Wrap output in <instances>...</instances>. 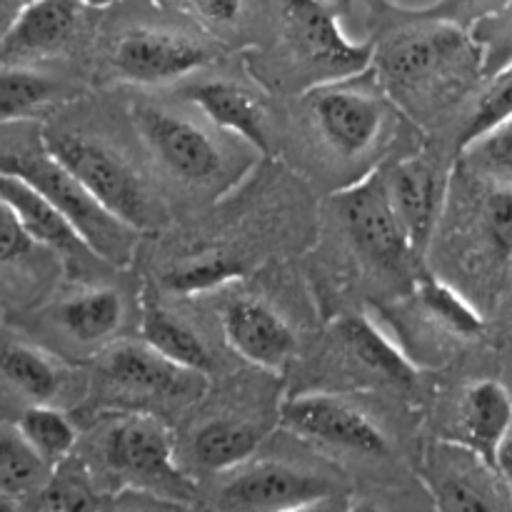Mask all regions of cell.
Wrapping results in <instances>:
<instances>
[{"instance_id": "9a60e30c", "label": "cell", "mask_w": 512, "mask_h": 512, "mask_svg": "<svg viewBox=\"0 0 512 512\" xmlns=\"http://www.w3.org/2000/svg\"><path fill=\"white\" fill-rule=\"evenodd\" d=\"M383 173L395 213L413 248L425 258L448 203V173L420 153L395 160Z\"/></svg>"}, {"instance_id": "ab89813d", "label": "cell", "mask_w": 512, "mask_h": 512, "mask_svg": "<svg viewBox=\"0 0 512 512\" xmlns=\"http://www.w3.org/2000/svg\"><path fill=\"white\" fill-rule=\"evenodd\" d=\"M13 3L23 5V3H25V0H0V8H5V5H13Z\"/></svg>"}, {"instance_id": "b9f144b4", "label": "cell", "mask_w": 512, "mask_h": 512, "mask_svg": "<svg viewBox=\"0 0 512 512\" xmlns=\"http://www.w3.org/2000/svg\"><path fill=\"white\" fill-rule=\"evenodd\" d=\"M373 3H375V5H385V0H373Z\"/></svg>"}, {"instance_id": "7c38bea8", "label": "cell", "mask_w": 512, "mask_h": 512, "mask_svg": "<svg viewBox=\"0 0 512 512\" xmlns=\"http://www.w3.org/2000/svg\"><path fill=\"white\" fill-rule=\"evenodd\" d=\"M280 428L320 448L360 458H383L390 443L378 423L338 393L293 395L280 405Z\"/></svg>"}, {"instance_id": "74e56055", "label": "cell", "mask_w": 512, "mask_h": 512, "mask_svg": "<svg viewBox=\"0 0 512 512\" xmlns=\"http://www.w3.org/2000/svg\"><path fill=\"white\" fill-rule=\"evenodd\" d=\"M498 468L503 470L505 480H508L510 488H512V428H510L508 438H505L503 448H500V455H498Z\"/></svg>"}, {"instance_id": "4fadbf2b", "label": "cell", "mask_w": 512, "mask_h": 512, "mask_svg": "<svg viewBox=\"0 0 512 512\" xmlns=\"http://www.w3.org/2000/svg\"><path fill=\"white\" fill-rule=\"evenodd\" d=\"M108 390L133 403H188L205 390V373L173 363L143 340L105 345L98 360Z\"/></svg>"}, {"instance_id": "4316f807", "label": "cell", "mask_w": 512, "mask_h": 512, "mask_svg": "<svg viewBox=\"0 0 512 512\" xmlns=\"http://www.w3.org/2000/svg\"><path fill=\"white\" fill-rule=\"evenodd\" d=\"M53 475V468L30 448L18 425L0 423V498L35 495Z\"/></svg>"}, {"instance_id": "f1b7e54d", "label": "cell", "mask_w": 512, "mask_h": 512, "mask_svg": "<svg viewBox=\"0 0 512 512\" xmlns=\"http://www.w3.org/2000/svg\"><path fill=\"white\" fill-rule=\"evenodd\" d=\"M18 430L23 438L28 440L30 448L55 468L70 458L78 443V430H75L73 420L63 413L60 408H53L50 403H35L20 415Z\"/></svg>"}, {"instance_id": "8992f818", "label": "cell", "mask_w": 512, "mask_h": 512, "mask_svg": "<svg viewBox=\"0 0 512 512\" xmlns=\"http://www.w3.org/2000/svg\"><path fill=\"white\" fill-rule=\"evenodd\" d=\"M355 78L360 75L310 85L303 98L313 133L343 163L368 158L383 140L390 115L398 110L378 80V88H368L355 85Z\"/></svg>"}, {"instance_id": "484cf974", "label": "cell", "mask_w": 512, "mask_h": 512, "mask_svg": "<svg viewBox=\"0 0 512 512\" xmlns=\"http://www.w3.org/2000/svg\"><path fill=\"white\" fill-rule=\"evenodd\" d=\"M512 115V63L503 65L495 73L485 75L473 90L468 108H465L460 130L455 135V153H463L468 145L483 138L485 133L508 120Z\"/></svg>"}, {"instance_id": "d6a6232c", "label": "cell", "mask_w": 512, "mask_h": 512, "mask_svg": "<svg viewBox=\"0 0 512 512\" xmlns=\"http://www.w3.org/2000/svg\"><path fill=\"white\" fill-rule=\"evenodd\" d=\"M460 163L468 165L480 178L512 183V115L468 145L460 153Z\"/></svg>"}, {"instance_id": "83f0119b", "label": "cell", "mask_w": 512, "mask_h": 512, "mask_svg": "<svg viewBox=\"0 0 512 512\" xmlns=\"http://www.w3.org/2000/svg\"><path fill=\"white\" fill-rule=\"evenodd\" d=\"M415 298L425 315L435 320V325L460 338H475L483 333L485 320L480 310L445 280L430 273H420L415 278Z\"/></svg>"}, {"instance_id": "cb8c5ba5", "label": "cell", "mask_w": 512, "mask_h": 512, "mask_svg": "<svg viewBox=\"0 0 512 512\" xmlns=\"http://www.w3.org/2000/svg\"><path fill=\"white\" fill-rule=\"evenodd\" d=\"M0 378L33 403H53L68 383L60 360L18 340L0 343Z\"/></svg>"}, {"instance_id": "1f68e13d", "label": "cell", "mask_w": 512, "mask_h": 512, "mask_svg": "<svg viewBox=\"0 0 512 512\" xmlns=\"http://www.w3.org/2000/svg\"><path fill=\"white\" fill-rule=\"evenodd\" d=\"M35 495H38L35 505L50 510H83L100 505V498L95 495L93 485H90L88 473L80 468V463L70 458L55 465L50 480Z\"/></svg>"}, {"instance_id": "f35d334b", "label": "cell", "mask_w": 512, "mask_h": 512, "mask_svg": "<svg viewBox=\"0 0 512 512\" xmlns=\"http://www.w3.org/2000/svg\"><path fill=\"white\" fill-rule=\"evenodd\" d=\"M83 5H88V8H110V5H115L118 0H80Z\"/></svg>"}, {"instance_id": "2e32d148", "label": "cell", "mask_w": 512, "mask_h": 512, "mask_svg": "<svg viewBox=\"0 0 512 512\" xmlns=\"http://www.w3.org/2000/svg\"><path fill=\"white\" fill-rule=\"evenodd\" d=\"M220 328L233 353L268 373H280L295 353V335L283 315L253 295L230 298L220 308Z\"/></svg>"}, {"instance_id": "6da1fadb", "label": "cell", "mask_w": 512, "mask_h": 512, "mask_svg": "<svg viewBox=\"0 0 512 512\" xmlns=\"http://www.w3.org/2000/svg\"><path fill=\"white\" fill-rule=\"evenodd\" d=\"M395 25L375 40L373 73L380 88L415 125L473 95L483 80V45L470 25L428 18L390 5Z\"/></svg>"}, {"instance_id": "ac0fdd59", "label": "cell", "mask_w": 512, "mask_h": 512, "mask_svg": "<svg viewBox=\"0 0 512 512\" xmlns=\"http://www.w3.org/2000/svg\"><path fill=\"white\" fill-rule=\"evenodd\" d=\"M0 198L15 210L20 223L30 233V238L40 245V248L53 250L55 255L63 258V263L73 265V268L83 270L88 268L93 260H100L98 255L90 250L83 235L75 230V225L50 203L45 195H40L33 185L25 180L15 178V175L0 173ZM103 263V260H100Z\"/></svg>"}, {"instance_id": "5b68a950", "label": "cell", "mask_w": 512, "mask_h": 512, "mask_svg": "<svg viewBox=\"0 0 512 512\" xmlns=\"http://www.w3.org/2000/svg\"><path fill=\"white\" fill-rule=\"evenodd\" d=\"M45 140L110 215L138 233H150L163 225V203L120 150L103 138L73 130H45Z\"/></svg>"}, {"instance_id": "d590c367", "label": "cell", "mask_w": 512, "mask_h": 512, "mask_svg": "<svg viewBox=\"0 0 512 512\" xmlns=\"http://www.w3.org/2000/svg\"><path fill=\"white\" fill-rule=\"evenodd\" d=\"M35 248H38V243L30 238L15 210L0 198V265L25 260Z\"/></svg>"}, {"instance_id": "7402d4cb", "label": "cell", "mask_w": 512, "mask_h": 512, "mask_svg": "<svg viewBox=\"0 0 512 512\" xmlns=\"http://www.w3.org/2000/svg\"><path fill=\"white\" fill-rule=\"evenodd\" d=\"M140 340L183 368L205 375L213 370V355L193 325L170 313L150 295H145L140 305Z\"/></svg>"}, {"instance_id": "30bf717a", "label": "cell", "mask_w": 512, "mask_h": 512, "mask_svg": "<svg viewBox=\"0 0 512 512\" xmlns=\"http://www.w3.org/2000/svg\"><path fill=\"white\" fill-rule=\"evenodd\" d=\"M340 490L325 475L280 460H253L233 470L220 490V508L228 510H323L340 508Z\"/></svg>"}, {"instance_id": "7bdbcfd3", "label": "cell", "mask_w": 512, "mask_h": 512, "mask_svg": "<svg viewBox=\"0 0 512 512\" xmlns=\"http://www.w3.org/2000/svg\"><path fill=\"white\" fill-rule=\"evenodd\" d=\"M160 3H165V0H160Z\"/></svg>"}, {"instance_id": "3957f363", "label": "cell", "mask_w": 512, "mask_h": 512, "mask_svg": "<svg viewBox=\"0 0 512 512\" xmlns=\"http://www.w3.org/2000/svg\"><path fill=\"white\" fill-rule=\"evenodd\" d=\"M278 35V53L313 85L373 68L375 38L353 40L330 0H263Z\"/></svg>"}, {"instance_id": "e575fe53", "label": "cell", "mask_w": 512, "mask_h": 512, "mask_svg": "<svg viewBox=\"0 0 512 512\" xmlns=\"http://www.w3.org/2000/svg\"><path fill=\"white\" fill-rule=\"evenodd\" d=\"M183 5L213 33H230L248 13V0H183Z\"/></svg>"}, {"instance_id": "d6986e66", "label": "cell", "mask_w": 512, "mask_h": 512, "mask_svg": "<svg viewBox=\"0 0 512 512\" xmlns=\"http://www.w3.org/2000/svg\"><path fill=\"white\" fill-rule=\"evenodd\" d=\"M53 328L80 348H105L125 323V298L115 288H88L48 310Z\"/></svg>"}, {"instance_id": "277c9868", "label": "cell", "mask_w": 512, "mask_h": 512, "mask_svg": "<svg viewBox=\"0 0 512 512\" xmlns=\"http://www.w3.org/2000/svg\"><path fill=\"white\" fill-rule=\"evenodd\" d=\"M135 130L165 173L198 190H223L235 180V155L210 120H195L168 105L138 100L130 108Z\"/></svg>"}, {"instance_id": "603a6c76", "label": "cell", "mask_w": 512, "mask_h": 512, "mask_svg": "<svg viewBox=\"0 0 512 512\" xmlns=\"http://www.w3.org/2000/svg\"><path fill=\"white\" fill-rule=\"evenodd\" d=\"M263 430L248 420L215 418L200 425L190 438V458L208 473H233L253 458Z\"/></svg>"}, {"instance_id": "d4e9b609", "label": "cell", "mask_w": 512, "mask_h": 512, "mask_svg": "<svg viewBox=\"0 0 512 512\" xmlns=\"http://www.w3.org/2000/svg\"><path fill=\"white\" fill-rule=\"evenodd\" d=\"M485 188L473 203L470 233L478 238L483 260L493 265L512 263V183L485 178Z\"/></svg>"}, {"instance_id": "7a4b0ae2", "label": "cell", "mask_w": 512, "mask_h": 512, "mask_svg": "<svg viewBox=\"0 0 512 512\" xmlns=\"http://www.w3.org/2000/svg\"><path fill=\"white\" fill-rule=\"evenodd\" d=\"M0 173L15 175L45 195L103 263L123 268L135 258L138 230L110 215L85 190L73 170L50 150L45 128L35 118L0 123Z\"/></svg>"}, {"instance_id": "60d3db41", "label": "cell", "mask_w": 512, "mask_h": 512, "mask_svg": "<svg viewBox=\"0 0 512 512\" xmlns=\"http://www.w3.org/2000/svg\"><path fill=\"white\" fill-rule=\"evenodd\" d=\"M3 505H10V500H5V498H0V508H3Z\"/></svg>"}, {"instance_id": "44dd1931", "label": "cell", "mask_w": 512, "mask_h": 512, "mask_svg": "<svg viewBox=\"0 0 512 512\" xmlns=\"http://www.w3.org/2000/svg\"><path fill=\"white\" fill-rule=\"evenodd\" d=\"M335 338L348 358L365 373L398 388H413L420 380V370L413 360L365 315H345L335 323Z\"/></svg>"}, {"instance_id": "9c48e42d", "label": "cell", "mask_w": 512, "mask_h": 512, "mask_svg": "<svg viewBox=\"0 0 512 512\" xmlns=\"http://www.w3.org/2000/svg\"><path fill=\"white\" fill-rule=\"evenodd\" d=\"M420 478L440 510H512V488L503 470L463 440L430 443Z\"/></svg>"}, {"instance_id": "ffe728a7", "label": "cell", "mask_w": 512, "mask_h": 512, "mask_svg": "<svg viewBox=\"0 0 512 512\" xmlns=\"http://www.w3.org/2000/svg\"><path fill=\"white\" fill-rule=\"evenodd\" d=\"M460 440L498 465L500 448L512 428V393L500 380L483 378L463 390L458 405Z\"/></svg>"}, {"instance_id": "836d02e7", "label": "cell", "mask_w": 512, "mask_h": 512, "mask_svg": "<svg viewBox=\"0 0 512 512\" xmlns=\"http://www.w3.org/2000/svg\"><path fill=\"white\" fill-rule=\"evenodd\" d=\"M470 30L483 45V78L512 63V0H505L498 10L475 20Z\"/></svg>"}, {"instance_id": "5bb4252c", "label": "cell", "mask_w": 512, "mask_h": 512, "mask_svg": "<svg viewBox=\"0 0 512 512\" xmlns=\"http://www.w3.org/2000/svg\"><path fill=\"white\" fill-rule=\"evenodd\" d=\"M80 0H25L0 35V65H35L58 58L83 28Z\"/></svg>"}, {"instance_id": "ba28073f", "label": "cell", "mask_w": 512, "mask_h": 512, "mask_svg": "<svg viewBox=\"0 0 512 512\" xmlns=\"http://www.w3.org/2000/svg\"><path fill=\"white\" fill-rule=\"evenodd\" d=\"M333 203L353 248L373 268L388 275H408L413 265L423 260L395 213L383 168L370 170L353 185L335 193Z\"/></svg>"}, {"instance_id": "52a82bcc", "label": "cell", "mask_w": 512, "mask_h": 512, "mask_svg": "<svg viewBox=\"0 0 512 512\" xmlns=\"http://www.w3.org/2000/svg\"><path fill=\"white\" fill-rule=\"evenodd\" d=\"M100 455L110 473L138 493L163 500H168V495L178 500L188 495V478L175 465L173 435L158 415L135 410L110 420L100 435ZM168 503L180 508L175 500Z\"/></svg>"}, {"instance_id": "8d00e7d4", "label": "cell", "mask_w": 512, "mask_h": 512, "mask_svg": "<svg viewBox=\"0 0 512 512\" xmlns=\"http://www.w3.org/2000/svg\"><path fill=\"white\" fill-rule=\"evenodd\" d=\"M505 0H435L425 8H403L415 15H428V18H450L463 25H473L483 15L493 13Z\"/></svg>"}, {"instance_id": "8fae6325", "label": "cell", "mask_w": 512, "mask_h": 512, "mask_svg": "<svg viewBox=\"0 0 512 512\" xmlns=\"http://www.w3.org/2000/svg\"><path fill=\"white\" fill-rule=\"evenodd\" d=\"M215 58L208 40L163 25L123 30L110 48V68L135 85H165L203 70Z\"/></svg>"}, {"instance_id": "f546056e", "label": "cell", "mask_w": 512, "mask_h": 512, "mask_svg": "<svg viewBox=\"0 0 512 512\" xmlns=\"http://www.w3.org/2000/svg\"><path fill=\"white\" fill-rule=\"evenodd\" d=\"M63 85L50 75L38 73L30 65H3L0 68V123L33 118V113L55 100Z\"/></svg>"}, {"instance_id": "e0dca14e", "label": "cell", "mask_w": 512, "mask_h": 512, "mask_svg": "<svg viewBox=\"0 0 512 512\" xmlns=\"http://www.w3.org/2000/svg\"><path fill=\"white\" fill-rule=\"evenodd\" d=\"M180 98L223 133L243 140L258 153H273L268 113L258 95L250 93L245 85L228 78L195 80L180 90Z\"/></svg>"}, {"instance_id": "4dcf8cb0", "label": "cell", "mask_w": 512, "mask_h": 512, "mask_svg": "<svg viewBox=\"0 0 512 512\" xmlns=\"http://www.w3.org/2000/svg\"><path fill=\"white\" fill-rule=\"evenodd\" d=\"M240 275H243L240 260L230 258L225 253H215L200 255V258H190L173 265V268L163 273V285L168 290H173V293L198 295L220 288V285L230 283V280L240 278Z\"/></svg>"}]
</instances>
